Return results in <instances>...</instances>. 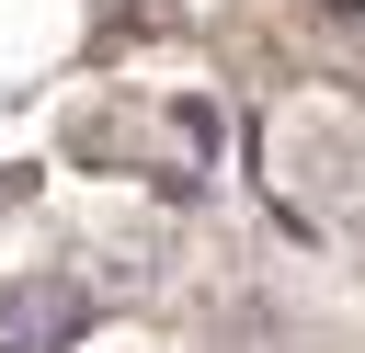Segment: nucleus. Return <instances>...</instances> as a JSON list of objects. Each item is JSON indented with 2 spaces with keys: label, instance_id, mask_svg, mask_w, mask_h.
Returning a JSON list of instances; mask_svg holds the SVG:
<instances>
[{
  "label": "nucleus",
  "instance_id": "f257e3e1",
  "mask_svg": "<svg viewBox=\"0 0 365 353\" xmlns=\"http://www.w3.org/2000/svg\"><path fill=\"white\" fill-rule=\"evenodd\" d=\"M80 330H91V285H68V273L0 285V353H57V342H80Z\"/></svg>",
  "mask_w": 365,
  "mask_h": 353
}]
</instances>
